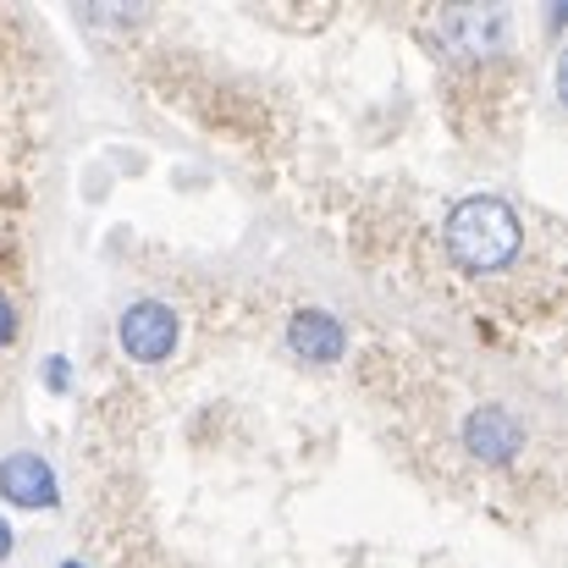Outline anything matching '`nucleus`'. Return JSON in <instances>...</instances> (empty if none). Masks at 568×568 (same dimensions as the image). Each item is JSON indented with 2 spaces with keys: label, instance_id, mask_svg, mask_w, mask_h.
<instances>
[{
  "label": "nucleus",
  "instance_id": "5",
  "mask_svg": "<svg viewBox=\"0 0 568 568\" xmlns=\"http://www.w3.org/2000/svg\"><path fill=\"white\" fill-rule=\"evenodd\" d=\"M0 491L11 497V503H50L55 497V480H50V469L39 464V453H17V458H6L0 464Z\"/></svg>",
  "mask_w": 568,
  "mask_h": 568
},
{
  "label": "nucleus",
  "instance_id": "3",
  "mask_svg": "<svg viewBox=\"0 0 568 568\" xmlns=\"http://www.w3.org/2000/svg\"><path fill=\"white\" fill-rule=\"evenodd\" d=\"M287 343H293L304 359H321V365H326V359H337V354H343V343H348V337H343V326H337L326 310H304V315H293Z\"/></svg>",
  "mask_w": 568,
  "mask_h": 568
},
{
  "label": "nucleus",
  "instance_id": "7",
  "mask_svg": "<svg viewBox=\"0 0 568 568\" xmlns=\"http://www.w3.org/2000/svg\"><path fill=\"white\" fill-rule=\"evenodd\" d=\"M6 547H11V530H6V525H0V552H6Z\"/></svg>",
  "mask_w": 568,
  "mask_h": 568
},
{
  "label": "nucleus",
  "instance_id": "6",
  "mask_svg": "<svg viewBox=\"0 0 568 568\" xmlns=\"http://www.w3.org/2000/svg\"><path fill=\"white\" fill-rule=\"evenodd\" d=\"M11 337V310H6V298H0V343Z\"/></svg>",
  "mask_w": 568,
  "mask_h": 568
},
{
  "label": "nucleus",
  "instance_id": "4",
  "mask_svg": "<svg viewBox=\"0 0 568 568\" xmlns=\"http://www.w3.org/2000/svg\"><path fill=\"white\" fill-rule=\"evenodd\" d=\"M464 442H469L475 453H486V458H508L514 447H525V430L514 425V414H503V408H480V414H469Z\"/></svg>",
  "mask_w": 568,
  "mask_h": 568
},
{
  "label": "nucleus",
  "instance_id": "1",
  "mask_svg": "<svg viewBox=\"0 0 568 568\" xmlns=\"http://www.w3.org/2000/svg\"><path fill=\"white\" fill-rule=\"evenodd\" d=\"M447 254L464 271H475V276L514 265V254H519V215L503 199H464L447 215Z\"/></svg>",
  "mask_w": 568,
  "mask_h": 568
},
{
  "label": "nucleus",
  "instance_id": "2",
  "mask_svg": "<svg viewBox=\"0 0 568 568\" xmlns=\"http://www.w3.org/2000/svg\"><path fill=\"white\" fill-rule=\"evenodd\" d=\"M116 337H122L128 359L161 365V359H172V348H178V315H172L166 304H133V310L122 315Z\"/></svg>",
  "mask_w": 568,
  "mask_h": 568
}]
</instances>
